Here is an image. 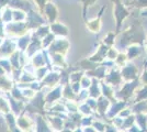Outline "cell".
I'll return each mask as SVG.
<instances>
[{
  "instance_id": "obj_1",
  "label": "cell",
  "mask_w": 147,
  "mask_h": 132,
  "mask_svg": "<svg viewBox=\"0 0 147 132\" xmlns=\"http://www.w3.org/2000/svg\"><path fill=\"white\" fill-rule=\"evenodd\" d=\"M131 13V24L125 29L122 30L123 32H120V39H119V45L120 47L126 49L131 44H141L144 45L146 42V33L144 32L143 25H142V20H141V10L135 9L134 11Z\"/></svg>"
},
{
  "instance_id": "obj_2",
  "label": "cell",
  "mask_w": 147,
  "mask_h": 132,
  "mask_svg": "<svg viewBox=\"0 0 147 132\" xmlns=\"http://www.w3.org/2000/svg\"><path fill=\"white\" fill-rule=\"evenodd\" d=\"M113 3V17L115 19V34L122 31V26L124 21L129 18L132 13V10L126 5H124L122 0H111Z\"/></svg>"
},
{
  "instance_id": "obj_3",
  "label": "cell",
  "mask_w": 147,
  "mask_h": 132,
  "mask_svg": "<svg viewBox=\"0 0 147 132\" xmlns=\"http://www.w3.org/2000/svg\"><path fill=\"white\" fill-rule=\"evenodd\" d=\"M140 85H141L140 77L129 82H123L120 88L115 91V98L119 100L129 101L132 97H134L135 91L140 87Z\"/></svg>"
},
{
  "instance_id": "obj_4",
  "label": "cell",
  "mask_w": 147,
  "mask_h": 132,
  "mask_svg": "<svg viewBox=\"0 0 147 132\" xmlns=\"http://www.w3.org/2000/svg\"><path fill=\"white\" fill-rule=\"evenodd\" d=\"M25 24L29 31H33L40 25L47 23V20L44 17L43 13H41L38 10H34L33 8L26 11V18H25Z\"/></svg>"
},
{
  "instance_id": "obj_5",
  "label": "cell",
  "mask_w": 147,
  "mask_h": 132,
  "mask_svg": "<svg viewBox=\"0 0 147 132\" xmlns=\"http://www.w3.org/2000/svg\"><path fill=\"white\" fill-rule=\"evenodd\" d=\"M5 32L10 37L18 38V37L26 34L29 30L26 28L24 21H11L5 24Z\"/></svg>"
},
{
  "instance_id": "obj_6",
  "label": "cell",
  "mask_w": 147,
  "mask_h": 132,
  "mask_svg": "<svg viewBox=\"0 0 147 132\" xmlns=\"http://www.w3.org/2000/svg\"><path fill=\"white\" fill-rule=\"evenodd\" d=\"M102 81H103L104 83H107V84H109V85L112 86L114 89L120 88V86H121L123 84V82H124L122 76H121V73H120V67L113 66V67L109 68L107 75H105V77H104Z\"/></svg>"
},
{
  "instance_id": "obj_7",
  "label": "cell",
  "mask_w": 147,
  "mask_h": 132,
  "mask_svg": "<svg viewBox=\"0 0 147 132\" xmlns=\"http://www.w3.org/2000/svg\"><path fill=\"white\" fill-rule=\"evenodd\" d=\"M70 47V43L68 41L67 38H57L53 41V43L51 44L47 49L49 53H59L61 55H67L68 51Z\"/></svg>"
},
{
  "instance_id": "obj_8",
  "label": "cell",
  "mask_w": 147,
  "mask_h": 132,
  "mask_svg": "<svg viewBox=\"0 0 147 132\" xmlns=\"http://www.w3.org/2000/svg\"><path fill=\"white\" fill-rule=\"evenodd\" d=\"M120 73L124 82H129L140 77V70L133 61H129L125 65L120 67Z\"/></svg>"
},
{
  "instance_id": "obj_9",
  "label": "cell",
  "mask_w": 147,
  "mask_h": 132,
  "mask_svg": "<svg viewBox=\"0 0 147 132\" xmlns=\"http://www.w3.org/2000/svg\"><path fill=\"white\" fill-rule=\"evenodd\" d=\"M105 9H107V6H103L100 9L97 17H94L91 20H85L86 28L88 31L91 32V33H99L100 32L101 26H102V16H103V12Z\"/></svg>"
},
{
  "instance_id": "obj_10",
  "label": "cell",
  "mask_w": 147,
  "mask_h": 132,
  "mask_svg": "<svg viewBox=\"0 0 147 132\" xmlns=\"http://www.w3.org/2000/svg\"><path fill=\"white\" fill-rule=\"evenodd\" d=\"M17 126L20 131H33L34 130V119H32V116L23 111L17 117Z\"/></svg>"
},
{
  "instance_id": "obj_11",
  "label": "cell",
  "mask_w": 147,
  "mask_h": 132,
  "mask_svg": "<svg viewBox=\"0 0 147 132\" xmlns=\"http://www.w3.org/2000/svg\"><path fill=\"white\" fill-rule=\"evenodd\" d=\"M17 49V39H6L0 44V58L9 57Z\"/></svg>"
},
{
  "instance_id": "obj_12",
  "label": "cell",
  "mask_w": 147,
  "mask_h": 132,
  "mask_svg": "<svg viewBox=\"0 0 147 132\" xmlns=\"http://www.w3.org/2000/svg\"><path fill=\"white\" fill-rule=\"evenodd\" d=\"M44 87H49V89L57 86L61 84V70L58 69H52L49 70V74L42 79Z\"/></svg>"
},
{
  "instance_id": "obj_13",
  "label": "cell",
  "mask_w": 147,
  "mask_h": 132,
  "mask_svg": "<svg viewBox=\"0 0 147 132\" xmlns=\"http://www.w3.org/2000/svg\"><path fill=\"white\" fill-rule=\"evenodd\" d=\"M43 14L44 17L47 20V23L51 24L53 22H56L57 19H58V8L56 6L54 2H51V1H47L46 6L43 10Z\"/></svg>"
},
{
  "instance_id": "obj_14",
  "label": "cell",
  "mask_w": 147,
  "mask_h": 132,
  "mask_svg": "<svg viewBox=\"0 0 147 132\" xmlns=\"http://www.w3.org/2000/svg\"><path fill=\"white\" fill-rule=\"evenodd\" d=\"M61 91H63V85L58 84L55 87L51 88L49 93L45 94V101H46V106H49L52 104H54L56 101H58L59 99L63 98L61 96ZM45 106V107H46Z\"/></svg>"
},
{
  "instance_id": "obj_15",
  "label": "cell",
  "mask_w": 147,
  "mask_h": 132,
  "mask_svg": "<svg viewBox=\"0 0 147 132\" xmlns=\"http://www.w3.org/2000/svg\"><path fill=\"white\" fill-rule=\"evenodd\" d=\"M32 117L34 119V130L35 131H52V129H51V127H49L45 116L40 114V113H35Z\"/></svg>"
},
{
  "instance_id": "obj_16",
  "label": "cell",
  "mask_w": 147,
  "mask_h": 132,
  "mask_svg": "<svg viewBox=\"0 0 147 132\" xmlns=\"http://www.w3.org/2000/svg\"><path fill=\"white\" fill-rule=\"evenodd\" d=\"M109 47H110V46H108V45H105L104 43L101 42V43L99 44L97 51H96L90 57H88V58H89L90 61H92V62H94V63L101 64L104 60L107 58V52H108V49H109Z\"/></svg>"
},
{
  "instance_id": "obj_17",
  "label": "cell",
  "mask_w": 147,
  "mask_h": 132,
  "mask_svg": "<svg viewBox=\"0 0 147 132\" xmlns=\"http://www.w3.org/2000/svg\"><path fill=\"white\" fill-rule=\"evenodd\" d=\"M49 29H51V32L54 33L57 38H67L69 35V29L67 25L58 21L51 23Z\"/></svg>"
},
{
  "instance_id": "obj_18",
  "label": "cell",
  "mask_w": 147,
  "mask_h": 132,
  "mask_svg": "<svg viewBox=\"0 0 147 132\" xmlns=\"http://www.w3.org/2000/svg\"><path fill=\"white\" fill-rule=\"evenodd\" d=\"M7 97H8V102H9L10 111H11V112H13L17 117H18L20 113H22L23 111H24V107H25V104H26V102L14 99L9 93H7Z\"/></svg>"
},
{
  "instance_id": "obj_19",
  "label": "cell",
  "mask_w": 147,
  "mask_h": 132,
  "mask_svg": "<svg viewBox=\"0 0 147 132\" xmlns=\"http://www.w3.org/2000/svg\"><path fill=\"white\" fill-rule=\"evenodd\" d=\"M46 120L49 122L52 131H63L64 129V118L59 116H54V114H45Z\"/></svg>"
},
{
  "instance_id": "obj_20",
  "label": "cell",
  "mask_w": 147,
  "mask_h": 132,
  "mask_svg": "<svg viewBox=\"0 0 147 132\" xmlns=\"http://www.w3.org/2000/svg\"><path fill=\"white\" fill-rule=\"evenodd\" d=\"M125 53H126V56L129 58V61H134L135 58H137L138 56H141L142 53L144 52V45L141 44H131L129 45L126 49H125Z\"/></svg>"
},
{
  "instance_id": "obj_21",
  "label": "cell",
  "mask_w": 147,
  "mask_h": 132,
  "mask_svg": "<svg viewBox=\"0 0 147 132\" xmlns=\"http://www.w3.org/2000/svg\"><path fill=\"white\" fill-rule=\"evenodd\" d=\"M110 105H111V100L108 99L107 97H104L103 95H101L99 98H97V110H96V113L98 112L99 117L101 119L103 118L105 112L108 111Z\"/></svg>"
},
{
  "instance_id": "obj_22",
  "label": "cell",
  "mask_w": 147,
  "mask_h": 132,
  "mask_svg": "<svg viewBox=\"0 0 147 132\" xmlns=\"http://www.w3.org/2000/svg\"><path fill=\"white\" fill-rule=\"evenodd\" d=\"M8 7H10L12 9H20L25 12L33 8L32 3L29 0H10L8 3Z\"/></svg>"
},
{
  "instance_id": "obj_23",
  "label": "cell",
  "mask_w": 147,
  "mask_h": 132,
  "mask_svg": "<svg viewBox=\"0 0 147 132\" xmlns=\"http://www.w3.org/2000/svg\"><path fill=\"white\" fill-rule=\"evenodd\" d=\"M91 85L90 87L88 88V93H89V97H92V98H99L102 93H101V86H100V81L94 78V77H91Z\"/></svg>"
},
{
  "instance_id": "obj_24",
  "label": "cell",
  "mask_w": 147,
  "mask_h": 132,
  "mask_svg": "<svg viewBox=\"0 0 147 132\" xmlns=\"http://www.w3.org/2000/svg\"><path fill=\"white\" fill-rule=\"evenodd\" d=\"M31 42V32L29 31L24 35H21L17 38V49L20 52H25L26 47L29 46Z\"/></svg>"
},
{
  "instance_id": "obj_25",
  "label": "cell",
  "mask_w": 147,
  "mask_h": 132,
  "mask_svg": "<svg viewBox=\"0 0 147 132\" xmlns=\"http://www.w3.org/2000/svg\"><path fill=\"white\" fill-rule=\"evenodd\" d=\"M30 32H31V35H32L33 38H36V39L42 40L45 35H47L49 32H51V29H49V23H45V24L40 25V26H38V28H36L35 30L30 31Z\"/></svg>"
},
{
  "instance_id": "obj_26",
  "label": "cell",
  "mask_w": 147,
  "mask_h": 132,
  "mask_svg": "<svg viewBox=\"0 0 147 132\" xmlns=\"http://www.w3.org/2000/svg\"><path fill=\"white\" fill-rule=\"evenodd\" d=\"M5 120H6L8 129L10 131H20L18 126H17V116L13 112L10 111L8 113H5Z\"/></svg>"
},
{
  "instance_id": "obj_27",
  "label": "cell",
  "mask_w": 147,
  "mask_h": 132,
  "mask_svg": "<svg viewBox=\"0 0 147 132\" xmlns=\"http://www.w3.org/2000/svg\"><path fill=\"white\" fill-rule=\"evenodd\" d=\"M61 96H63V98L66 99V100H75L76 101V96H77V94L74 91L73 88L70 87V84L67 83V84L63 85Z\"/></svg>"
},
{
  "instance_id": "obj_28",
  "label": "cell",
  "mask_w": 147,
  "mask_h": 132,
  "mask_svg": "<svg viewBox=\"0 0 147 132\" xmlns=\"http://www.w3.org/2000/svg\"><path fill=\"white\" fill-rule=\"evenodd\" d=\"M13 85H14L13 81L9 79L6 75L0 76V91L9 93L11 90V88L13 87Z\"/></svg>"
},
{
  "instance_id": "obj_29",
  "label": "cell",
  "mask_w": 147,
  "mask_h": 132,
  "mask_svg": "<svg viewBox=\"0 0 147 132\" xmlns=\"http://www.w3.org/2000/svg\"><path fill=\"white\" fill-rule=\"evenodd\" d=\"M135 123L141 129V131L147 130V116L145 112L136 113L135 114Z\"/></svg>"
},
{
  "instance_id": "obj_30",
  "label": "cell",
  "mask_w": 147,
  "mask_h": 132,
  "mask_svg": "<svg viewBox=\"0 0 147 132\" xmlns=\"http://www.w3.org/2000/svg\"><path fill=\"white\" fill-rule=\"evenodd\" d=\"M132 109V112L133 113H142V112H146L147 110V100H141V101H136L133 102L131 106Z\"/></svg>"
},
{
  "instance_id": "obj_31",
  "label": "cell",
  "mask_w": 147,
  "mask_h": 132,
  "mask_svg": "<svg viewBox=\"0 0 147 132\" xmlns=\"http://www.w3.org/2000/svg\"><path fill=\"white\" fill-rule=\"evenodd\" d=\"M9 61L11 63V66H12V69H19L22 68L21 64H20V51L16 50L12 54L9 56Z\"/></svg>"
},
{
  "instance_id": "obj_32",
  "label": "cell",
  "mask_w": 147,
  "mask_h": 132,
  "mask_svg": "<svg viewBox=\"0 0 147 132\" xmlns=\"http://www.w3.org/2000/svg\"><path fill=\"white\" fill-rule=\"evenodd\" d=\"M141 100H147V85H143L142 88H137V90L134 94V101H141Z\"/></svg>"
},
{
  "instance_id": "obj_33",
  "label": "cell",
  "mask_w": 147,
  "mask_h": 132,
  "mask_svg": "<svg viewBox=\"0 0 147 132\" xmlns=\"http://www.w3.org/2000/svg\"><path fill=\"white\" fill-rule=\"evenodd\" d=\"M78 64L80 65V68L82 69V70H85V72L92 70V69H94L99 65V64H97V63H94V62H92V61H90L89 58H84V60H81Z\"/></svg>"
},
{
  "instance_id": "obj_34",
  "label": "cell",
  "mask_w": 147,
  "mask_h": 132,
  "mask_svg": "<svg viewBox=\"0 0 147 132\" xmlns=\"http://www.w3.org/2000/svg\"><path fill=\"white\" fill-rule=\"evenodd\" d=\"M0 19L3 21V23H9L12 21V8L10 7H5L1 11V16H0Z\"/></svg>"
},
{
  "instance_id": "obj_35",
  "label": "cell",
  "mask_w": 147,
  "mask_h": 132,
  "mask_svg": "<svg viewBox=\"0 0 147 132\" xmlns=\"http://www.w3.org/2000/svg\"><path fill=\"white\" fill-rule=\"evenodd\" d=\"M78 111H79L82 116H92V114L96 113L91 108H90V106L87 104L86 101H82V102H79V104H78Z\"/></svg>"
},
{
  "instance_id": "obj_36",
  "label": "cell",
  "mask_w": 147,
  "mask_h": 132,
  "mask_svg": "<svg viewBox=\"0 0 147 132\" xmlns=\"http://www.w3.org/2000/svg\"><path fill=\"white\" fill-rule=\"evenodd\" d=\"M134 123H135V113H131L129 117L124 118L123 125L121 127V129H120V131H127L129 128H131Z\"/></svg>"
},
{
  "instance_id": "obj_37",
  "label": "cell",
  "mask_w": 147,
  "mask_h": 132,
  "mask_svg": "<svg viewBox=\"0 0 147 132\" xmlns=\"http://www.w3.org/2000/svg\"><path fill=\"white\" fill-rule=\"evenodd\" d=\"M80 3L82 5V19H87V12H88V9L92 7L98 0H78Z\"/></svg>"
},
{
  "instance_id": "obj_38",
  "label": "cell",
  "mask_w": 147,
  "mask_h": 132,
  "mask_svg": "<svg viewBox=\"0 0 147 132\" xmlns=\"http://www.w3.org/2000/svg\"><path fill=\"white\" fill-rule=\"evenodd\" d=\"M127 62H129V58H127V56H126V53L120 51L119 54H117V58H115V61H114L115 66H117V67H122L123 65H125Z\"/></svg>"
},
{
  "instance_id": "obj_39",
  "label": "cell",
  "mask_w": 147,
  "mask_h": 132,
  "mask_svg": "<svg viewBox=\"0 0 147 132\" xmlns=\"http://www.w3.org/2000/svg\"><path fill=\"white\" fill-rule=\"evenodd\" d=\"M56 39V35L54 33H52V32H49L47 35H45L42 40H41V42H42V47L45 49V50H47L49 49V46L51 44L53 43V41Z\"/></svg>"
},
{
  "instance_id": "obj_40",
  "label": "cell",
  "mask_w": 147,
  "mask_h": 132,
  "mask_svg": "<svg viewBox=\"0 0 147 132\" xmlns=\"http://www.w3.org/2000/svg\"><path fill=\"white\" fill-rule=\"evenodd\" d=\"M26 12L20 9H12V21H25Z\"/></svg>"
},
{
  "instance_id": "obj_41",
  "label": "cell",
  "mask_w": 147,
  "mask_h": 132,
  "mask_svg": "<svg viewBox=\"0 0 147 132\" xmlns=\"http://www.w3.org/2000/svg\"><path fill=\"white\" fill-rule=\"evenodd\" d=\"M115 39H117L115 32H114V33H113V32H109V33L103 38L102 43H104L105 45H108V46H113V45L115 44Z\"/></svg>"
},
{
  "instance_id": "obj_42",
  "label": "cell",
  "mask_w": 147,
  "mask_h": 132,
  "mask_svg": "<svg viewBox=\"0 0 147 132\" xmlns=\"http://www.w3.org/2000/svg\"><path fill=\"white\" fill-rule=\"evenodd\" d=\"M85 75V70H75L73 73H69V83L80 82L82 76Z\"/></svg>"
},
{
  "instance_id": "obj_43",
  "label": "cell",
  "mask_w": 147,
  "mask_h": 132,
  "mask_svg": "<svg viewBox=\"0 0 147 132\" xmlns=\"http://www.w3.org/2000/svg\"><path fill=\"white\" fill-rule=\"evenodd\" d=\"M119 52H120L119 49L114 47V45H113V46H110V47L108 49V52H107V60L114 62L117 56V54H119Z\"/></svg>"
},
{
  "instance_id": "obj_44",
  "label": "cell",
  "mask_w": 147,
  "mask_h": 132,
  "mask_svg": "<svg viewBox=\"0 0 147 132\" xmlns=\"http://www.w3.org/2000/svg\"><path fill=\"white\" fill-rule=\"evenodd\" d=\"M131 3L134 9H138V10L147 9V0H132Z\"/></svg>"
},
{
  "instance_id": "obj_45",
  "label": "cell",
  "mask_w": 147,
  "mask_h": 132,
  "mask_svg": "<svg viewBox=\"0 0 147 132\" xmlns=\"http://www.w3.org/2000/svg\"><path fill=\"white\" fill-rule=\"evenodd\" d=\"M0 66L3 67V69L7 72V74H11V72H12V66H11V63H10L9 58H6V57L0 58Z\"/></svg>"
},
{
  "instance_id": "obj_46",
  "label": "cell",
  "mask_w": 147,
  "mask_h": 132,
  "mask_svg": "<svg viewBox=\"0 0 147 132\" xmlns=\"http://www.w3.org/2000/svg\"><path fill=\"white\" fill-rule=\"evenodd\" d=\"M0 112L1 113H8L10 112V106H9V102L5 99V98H2V97H0Z\"/></svg>"
},
{
  "instance_id": "obj_47",
  "label": "cell",
  "mask_w": 147,
  "mask_h": 132,
  "mask_svg": "<svg viewBox=\"0 0 147 132\" xmlns=\"http://www.w3.org/2000/svg\"><path fill=\"white\" fill-rule=\"evenodd\" d=\"M91 81L92 78L89 75H87L85 73V75L82 76V78L80 79V85H81V88H85V89H88L91 85Z\"/></svg>"
},
{
  "instance_id": "obj_48",
  "label": "cell",
  "mask_w": 147,
  "mask_h": 132,
  "mask_svg": "<svg viewBox=\"0 0 147 132\" xmlns=\"http://www.w3.org/2000/svg\"><path fill=\"white\" fill-rule=\"evenodd\" d=\"M33 1H34L35 6H36L37 10L41 13H43L44 8H45V6H46V3H47L49 0H33Z\"/></svg>"
},
{
  "instance_id": "obj_49",
  "label": "cell",
  "mask_w": 147,
  "mask_h": 132,
  "mask_svg": "<svg viewBox=\"0 0 147 132\" xmlns=\"http://www.w3.org/2000/svg\"><path fill=\"white\" fill-rule=\"evenodd\" d=\"M6 37V32H5V23L3 21L0 19V38L5 39Z\"/></svg>"
},
{
  "instance_id": "obj_50",
  "label": "cell",
  "mask_w": 147,
  "mask_h": 132,
  "mask_svg": "<svg viewBox=\"0 0 147 132\" xmlns=\"http://www.w3.org/2000/svg\"><path fill=\"white\" fill-rule=\"evenodd\" d=\"M9 1H10V0H0V13H1V11H2V9H3L5 7L8 6Z\"/></svg>"
},
{
  "instance_id": "obj_51",
  "label": "cell",
  "mask_w": 147,
  "mask_h": 132,
  "mask_svg": "<svg viewBox=\"0 0 147 132\" xmlns=\"http://www.w3.org/2000/svg\"><path fill=\"white\" fill-rule=\"evenodd\" d=\"M6 74H7V72L3 69V67H2V66H0V76L6 75Z\"/></svg>"
},
{
  "instance_id": "obj_52",
  "label": "cell",
  "mask_w": 147,
  "mask_h": 132,
  "mask_svg": "<svg viewBox=\"0 0 147 132\" xmlns=\"http://www.w3.org/2000/svg\"><path fill=\"white\" fill-rule=\"evenodd\" d=\"M144 52H145V53L147 54V42L144 44Z\"/></svg>"
},
{
  "instance_id": "obj_53",
  "label": "cell",
  "mask_w": 147,
  "mask_h": 132,
  "mask_svg": "<svg viewBox=\"0 0 147 132\" xmlns=\"http://www.w3.org/2000/svg\"><path fill=\"white\" fill-rule=\"evenodd\" d=\"M2 41H3V39H2V38H0V44L2 43Z\"/></svg>"
},
{
  "instance_id": "obj_54",
  "label": "cell",
  "mask_w": 147,
  "mask_h": 132,
  "mask_svg": "<svg viewBox=\"0 0 147 132\" xmlns=\"http://www.w3.org/2000/svg\"><path fill=\"white\" fill-rule=\"evenodd\" d=\"M146 42H147V34H146ZM146 42H145V43H146Z\"/></svg>"
},
{
  "instance_id": "obj_55",
  "label": "cell",
  "mask_w": 147,
  "mask_h": 132,
  "mask_svg": "<svg viewBox=\"0 0 147 132\" xmlns=\"http://www.w3.org/2000/svg\"><path fill=\"white\" fill-rule=\"evenodd\" d=\"M145 113H146V116H147V110H146V112H145Z\"/></svg>"
}]
</instances>
